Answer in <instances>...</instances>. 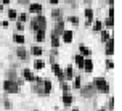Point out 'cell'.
Returning <instances> with one entry per match:
<instances>
[{"instance_id":"cell-3","label":"cell","mask_w":122,"mask_h":111,"mask_svg":"<svg viewBox=\"0 0 122 111\" xmlns=\"http://www.w3.org/2000/svg\"><path fill=\"white\" fill-rule=\"evenodd\" d=\"M3 89H5L6 93H18L19 92L18 82H15V80H11V79H6L5 82H3Z\"/></svg>"},{"instance_id":"cell-43","label":"cell","mask_w":122,"mask_h":111,"mask_svg":"<svg viewBox=\"0 0 122 111\" xmlns=\"http://www.w3.org/2000/svg\"><path fill=\"white\" fill-rule=\"evenodd\" d=\"M34 111H37V110H34Z\"/></svg>"},{"instance_id":"cell-25","label":"cell","mask_w":122,"mask_h":111,"mask_svg":"<svg viewBox=\"0 0 122 111\" xmlns=\"http://www.w3.org/2000/svg\"><path fill=\"white\" fill-rule=\"evenodd\" d=\"M104 26L108 27V29H112V26H114V18H108L104 21Z\"/></svg>"},{"instance_id":"cell-1","label":"cell","mask_w":122,"mask_h":111,"mask_svg":"<svg viewBox=\"0 0 122 111\" xmlns=\"http://www.w3.org/2000/svg\"><path fill=\"white\" fill-rule=\"evenodd\" d=\"M30 26H32V31H45L47 29V19L43 18L42 15H37L36 18L30 21Z\"/></svg>"},{"instance_id":"cell-9","label":"cell","mask_w":122,"mask_h":111,"mask_svg":"<svg viewBox=\"0 0 122 111\" xmlns=\"http://www.w3.org/2000/svg\"><path fill=\"white\" fill-rule=\"evenodd\" d=\"M63 31H64V23H63V21H58V23H56V26H55V31H53V34L60 37L61 34H63Z\"/></svg>"},{"instance_id":"cell-30","label":"cell","mask_w":122,"mask_h":111,"mask_svg":"<svg viewBox=\"0 0 122 111\" xmlns=\"http://www.w3.org/2000/svg\"><path fill=\"white\" fill-rule=\"evenodd\" d=\"M108 39H109V34H108L106 31H101V40H103V42H106Z\"/></svg>"},{"instance_id":"cell-20","label":"cell","mask_w":122,"mask_h":111,"mask_svg":"<svg viewBox=\"0 0 122 111\" xmlns=\"http://www.w3.org/2000/svg\"><path fill=\"white\" fill-rule=\"evenodd\" d=\"M80 53H82V56H90V48H88V47H85V45H80Z\"/></svg>"},{"instance_id":"cell-13","label":"cell","mask_w":122,"mask_h":111,"mask_svg":"<svg viewBox=\"0 0 122 111\" xmlns=\"http://www.w3.org/2000/svg\"><path fill=\"white\" fill-rule=\"evenodd\" d=\"M84 68H85L87 73H92V71H93V61H92L90 58L84 60Z\"/></svg>"},{"instance_id":"cell-21","label":"cell","mask_w":122,"mask_h":111,"mask_svg":"<svg viewBox=\"0 0 122 111\" xmlns=\"http://www.w3.org/2000/svg\"><path fill=\"white\" fill-rule=\"evenodd\" d=\"M16 55H18L19 58H23V60H26V56H27V53H26L24 47H19V48L16 50Z\"/></svg>"},{"instance_id":"cell-32","label":"cell","mask_w":122,"mask_h":111,"mask_svg":"<svg viewBox=\"0 0 122 111\" xmlns=\"http://www.w3.org/2000/svg\"><path fill=\"white\" fill-rule=\"evenodd\" d=\"M108 108H109V110L114 108V98H109V101H108Z\"/></svg>"},{"instance_id":"cell-31","label":"cell","mask_w":122,"mask_h":111,"mask_svg":"<svg viewBox=\"0 0 122 111\" xmlns=\"http://www.w3.org/2000/svg\"><path fill=\"white\" fill-rule=\"evenodd\" d=\"M69 21H71L72 24H79V18H77V16H71V18H69Z\"/></svg>"},{"instance_id":"cell-37","label":"cell","mask_w":122,"mask_h":111,"mask_svg":"<svg viewBox=\"0 0 122 111\" xmlns=\"http://www.w3.org/2000/svg\"><path fill=\"white\" fill-rule=\"evenodd\" d=\"M58 2H60V0H50V3H53V5H55V3H58Z\"/></svg>"},{"instance_id":"cell-8","label":"cell","mask_w":122,"mask_h":111,"mask_svg":"<svg viewBox=\"0 0 122 111\" xmlns=\"http://www.w3.org/2000/svg\"><path fill=\"white\" fill-rule=\"evenodd\" d=\"M36 85H34V92H37V93H43V80L42 79H39V77H36Z\"/></svg>"},{"instance_id":"cell-6","label":"cell","mask_w":122,"mask_h":111,"mask_svg":"<svg viewBox=\"0 0 122 111\" xmlns=\"http://www.w3.org/2000/svg\"><path fill=\"white\" fill-rule=\"evenodd\" d=\"M104 53H106L108 56H111L112 53H114V42H112V39H111V37L106 40V52H104Z\"/></svg>"},{"instance_id":"cell-12","label":"cell","mask_w":122,"mask_h":111,"mask_svg":"<svg viewBox=\"0 0 122 111\" xmlns=\"http://www.w3.org/2000/svg\"><path fill=\"white\" fill-rule=\"evenodd\" d=\"M29 11L30 13H40L42 11V5H40V3H30L29 5Z\"/></svg>"},{"instance_id":"cell-23","label":"cell","mask_w":122,"mask_h":111,"mask_svg":"<svg viewBox=\"0 0 122 111\" xmlns=\"http://www.w3.org/2000/svg\"><path fill=\"white\" fill-rule=\"evenodd\" d=\"M30 52H32V55H34V56H40V55H42V52H43V50L40 48V47H36V45H34Z\"/></svg>"},{"instance_id":"cell-4","label":"cell","mask_w":122,"mask_h":111,"mask_svg":"<svg viewBox=\"0 0 122 111\" xmlns=\"http://www.w3.org/2000/svg\"><path fill=\"white\" fill-rule=\"evenodd\" d=\"M95 92H97V89H95V85H93V84H88V85H85L82 90H80L82 97H85V98L93 97V95H95Z\"/></svg>"},{"instance_id":"cell-15","label":"cell","mask_w":122,"mask_h":111,"mask_svg":"<svg viewBox=\"0 0 122 111\" xmlns=\"http://www.w3.org/2000/svg\"><path fill=\"white\" fill-rule=\"evenodd\" d=\"M51 89H53L51 82H50V80H43V93H50Z\"/></svg>"},{"instance_id":"cell-14","label":"cell","mask_w":122,"mask_h":111,"mask_svg":"<svg viewBox=\"0 0 122 111\" xmlns=\"http://www.w3.org/2000/svg\"><path fill=\"white\" fill-rule=\"evenodd\" d=\"M84 60H85V58H84L82 55H76L74 56V61H76V64H77L79 68H84Z\"/></svg>"},{"instance_id":"cell-7","label":"cell","mask_w":122,"mask_h":111,"mask_svg":"<svg viewBox=\"0 0 122 111\" xmlns=\"http://www.w3.org/2000/svg\"><path fill=\"white\" fill-rule=\"evenodd\" d=\"M72 37H74V32L72 31H63V42H66V43H71L72 42Z\"/></svg>"},{"instance_id":"cell-19","label":"cell","mask_w":122,"mask_h":111,"mask_svg":"<svg viewBox=\"0 0 122 111\" xmlns=\"http://www.w3.org/2000/svg\"><path fill=\"white\" fill-rule=\"evenodd\" d=\"M63 73H64V79H72V77H74V74H72V68H71V66H67L66 71H63Z\"/></svg>"},{"instance_id":"cell-40","label":"cell","mask_w":122,"mask_h":111,"mask_svg":"<svg viewBox=\"0 0 122 111\" xmlns=\"http://www.w3.org/2000/svg\"><path fill=\"white\" fill-rule=\"evenodd\" d=\"M100 111H106V110H104V108H101V110H100Z\"/></svg>"},{"instance_id":"cell-33","label":"cell","mask_w":122,"mask_h":111,"mask_svg":"<svg viewBox=\"0 0 122 111\" xmlns=\"http://www.w3.org/2000/svg\"><path fill=\"white\" fill-rule=\"evenodd\" d=\"M112 66H114V64H112V61H111V60H108V61H106V69H112Z\"/></svg>"},{"instance_id":"cell-18","label":"cell","mask_w":122,"mask_h":111,"mask_svg":"<svg viewBox=\"0 0 122 111\" xmlns=\"http://www.w3.org/2000/svg\"><path fill=\"white\" fill-rule=\"evenodd\" d=\"M13 40L16 43H19V45H23V43H24V36H23V34H15Z\"/></svg>"},{"instance_id":"cell-27","label":"cell","mask_w":122,"mask_h":111,"mask_svg":"<svg viewBox=\"0 0 122 111\" xmlns=\"http://www.w3.org/2000/svg\"><path fill=\"white\" fill-rule=\"evenodd\" d=\"M72 79H74V87H76V89H80V77L76 76V77H72Z\"/></svg>"},{"instance_id":"cell-35","label":"cell","mask_w":122,"mask_h":111,"mask_svg":"<svg viewBox=\"0 0 122 111\" xmlns=\"http://www.w3.org/2000/svg\"><path fill=\"white\" fill-rule=\"evenodd\" d=\"M16 29H18V31H23V29H24V26H23V23H21V21L16 24Z\"/></svg>"},{"instance_id":"cell-34","label":"cell","mask_w":122,"mask_h":111,"mask_svg":"<svg viewBox=\"0 0 122 111\" xmlns=\"http://www.w3.org/2000/svg\"><path fill=\"white\" fill-rule=\"evenodd\" d=\"M18 18H19V21H21V23H24V21H26V18H27V16H26L24 13H21V15H19Z\"/></svg>"},{"instance_id":"cell-42","label":"cell","mask_w":122,"mask_h":111,"mask_svg":"<svg viewBox=\"0 0 122 111\" xmlns=\"http://www.w3.org/2000/svg\"><path fill=\"white\" fill-rule=\"evenodd\" d=\"M85 2H92V0H85Z\"/></svg>"},{"instance_id":"cell-26","label":"cell","mask_w":122,"mask_h":111,"mask_svg":"<svg viewBox=\"0 0 122 111\" xmlns=\"http://www.w3.org/2000/svg\"><path fill=\"white\" fill-rule=\"evenodd\" d=\"M8 18H10V19L18 18V15H16V10H8Z\"/></svg>"},{"instance_id":"cell-28","label":"cell","mask_w":122,"mask_h":111,"mask_svg":"<svg viewBox=\"0 0 122 111\" xmlns=\"http://www.w3.org/2000/svg\"><path fill=\"white\" fill-rule=\"evenodd\" d=\"M51 16H53L55 19H60V16H61V10H53Z\"/></svg>"},{"instance_id":"cell-36","label":"cell","mask_w":122,"mask_h":111,"mask_svg":"<svg viewBox=\"0 0 122 111\" xmlns=\"http://www.w3.org/2000/svg\"><path fill=\"white\" fill-rule=\"evenodd\" d=\"M5 108H6V110H8V108H11V103H10V101H5Z\"/></svg>"},{"instance_id":"cell-22","label":"cell","mask_w":122,"mask_h":111,"mask_svg":"<svg viewBox=\"0 0 122 111\" xmlns=\"http://www.w3.org/2000/svg\"><path fill=\"white\" fill-rule=\"evenodd\" d=\"M58 45H60V37L53 34V36H51V47H53V48H56Z\"/></svg>"},{"instance_id":"cell-29","label":"cell","mask_w":122,"mask_h":111,"mask_svg":"<svg viewBox=\"0 0 122 111\" xmlns=\"http://www.w3.org/2000/svg\"><path fill=\"white\" fill-rule=\"evenodd\" d=\"M43 66H45V63H43L42 60H37L36 61V68L37 69H43Z\"/></svg>"},{"instance_id":"cell-16","label":"cell","mask_w":122,"mask_h":111,"mask_svg":"<svg viewBox=\"0 0 122 111\" xmlns=\"http://www.w3.org/2000/svg\"><path fill=\"white\" fill-rule=\"evenodd\" d=\"M85 18H87V23H88V24L93 21V10H92V8H87L85 10Z\"/></svg>"},{"instance_id":"cell-38","label":"cell","mask_w":122,"mask_h":111,"mask_svg":"<svg viewBox=\"0 0 122 111\" xmlns=\"http://www.w3.org/2000/svg\"><path fill=\"white\" fill-rule=\"evenodd\" d=\"M11 0H2V3H10Z\"/></svg>"},{"instance_id":"cell-5","label":"cell","mask_w":122,"mask_h":111,"mask_svg":"<svg viewBox=\"0 0 122 111\" xmlns=\"http://www.w3.org/2000/svg\"><path fill=\"white\" fill-rule=\"evenodd\" d=\"M51 69H53V73H55V76L58 77V79H60V80H64V73H63V69L60 68V64L53 63V64H51Z\"/></svg>"},{"instance_id":"cell-2","label":"cell","mask_w":122,"mask_h":111,"mask_svg":"<svg viewBox=\"0 0 122 111\" xmlns=\"http://www.w3.org/2000/svg\"><path fill=\"white\" fill-rule=\"evenodd\" d=\"M93 85H95V89L100 90L101 93H108V92H109V84L106 82L104 77H97L95 82H93Z\"/></svg>"},{"instance_id":"cell-41","label":"cell","mask_w":122,"mask_h":111,"mask_svg":"<svg viewBox=\"0 0 122 111\" xmlns=\"http://www.w3.org/2000/svg\"><path fill=\"white\" fill-rule=\"evenodd\" d=\"M0 11H2V3H0Z\"/></svg>"},{"instance_id":"cell-39","label":"cell","mask_w":122,"mask_h":111,"mask_svg":"<svg viewBox=\"0 0 122 111\" xmlns=\"http://www.w3.org/2000/svg\"><path fill=\"white\" fill-rule=\"evenodd\" d=\"M72 111H79V110H77V108H74V110H72Z\"/></svg>"},{"instance_id":"cell-24","label":"cell","mask_w":122,"mask_h":111,"mask_svg":"<svg viewBox=\"0 0 122 111\" xmlns=\"http://www.w3.org/2000/svg\"><path fill=\"white\" fill-rule=\"evenodd\" d=\"M103 29V23L98 19V21H95V24H93V31L95 32H98V31H101Z\"/></svg>"},{"instance_id":"cell-17","label":"cell","mask_w":122,"mask_h":111,"mask_svg":"<svg viewBox=\"0 0 122 111\" xmlns=\"http://www.w3.org/2000/svg\"><path fill=\"white\" fill-rule=\"evenodd\" d=\"M36 40L37 42H43L45 40V31H36Z\"/></svg>"},{"instance_id":"cell-11","label":"cell","mask_w":122,"mask_h":111,"mask_svg":"<svg viewBox=\"0 0 122 111\" xmlns=\"http://www.w3.org/2000/svg\"><path fill=\"white\" fill-rule=\"evenodd\" d=\"M63 103H64L66 106L72 105V103H74V97H72V95H69V93H64V95H63Z\"/></svg>"},{"instance_id":"cell-10","label":"cell","mask_w":122,"mask_h":111,"mask_svg":"<svg viewBox=\"0 0 122 111\" xmlns=\"http://www.w3.org/2000/svg\"><path fill=\"white\" fill-rule=\"evenodd\" d=\"M23 77H24L26 80H30V82L36 80V76L30 73V69H24V71H23Z\"/></svg>"}]
</instances>
